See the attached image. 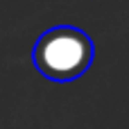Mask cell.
Instances as JSON below:
<instances>
[{
	"mask_svg": "<svg viewBox=\"0 0 129 129\" xmlns=\"http://www.w3.org/2000/svg\"><path fill=\"white\" fill-rule=\"evenodd\" d=\"M95 59V45L91 36L75 25H57L45 29L34 48L32 63L50 82H75L79 79Z\"/></svg>",
	"mask_w": 129,
	"mask_h": 129,
	"instance_id": "6da1fadb",
	"label": "cell"
}]
</instances>
